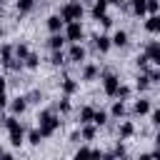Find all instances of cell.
Here are the masks:
<instances>
[{
	"mask_svg": "<svg viewBox=\"0 0 160 160\" xmlns=\"http://www.w3.org/2000/svg\"><path fill=\"white\" fill-rule=\"evenodd\" d=\"M135 85H138V90H148V88H150V78H148V72H142V75L138 78Z\"/></svg>",
	"mask_w": 160,
	"mask_h": 160,
	"instance_id": "24",
	"label": "cell"
},
{
	"mask_svg": "<svg viewBox=\"0 0 160 160\" xmlns=\"http://www.w3.org/2000/svg\"><path fill=\"white\" fill-rule=\"evenodd\" d=\"M132 110H135V115H148L150 112V100H135Z\"/></svg>",
	"mask_w": 160,
	"mask_h": 160,
	"instance_id": "14",
	"label": "cell"
},
{
	"mask_svg": "<svg viewBox=\"0 0 160 160\" xmlns=\"http://www.w3.org/2000/svg\"><path fill=\"white\" fill-rule=\"evenodd\" d=\"M108 2H115V5H120V2H122V0H108Z\"/></svg>",
	"mask_w": 160,
	"mask_h": 160,
	"instance_id": "42",
	"label": "cell"
},
{
	"mask_svg": "<svg viewBox=\"0 0 160 160\" xmlns=\"http://www.w3.org/2000/svg\"><path fill=\"white\" fill-rule=\"evenodd\" d=\"M15 8H18V12H22V15H25V12H30V10L35 8V0H18V2H15Z\"/></svg>",
	"mask_w": 160,
	"mask_h": 160,
	"instance_id": "19",
	"label": "cell"
},
{
	"mask_svg": "<svg viewBox=\"0 0 160 160\" xmlns=\"http://www.w3.org/2000/svg\"><path fill=\"white\" fill-rule=\"evenodd\" d=\"M52 50H62V45H65V35H60V32H52V38H50V42H48Z\"/></svg>",
	"mask_w": 160,
	"mask_h": 160,
	"instance_id": "15",
	"label": "cell"
},
{
	"mask_svg": "<svg viewBox=\"0 0 160 160\" xmlns=\"http://www.w3.org/2000/svg\"><path fill=\"white\" fill-rule=\"evenodd\" d=\"M125 152H128V150H125V145H118V148H115V150H112V152H108V155H105V158H122V155H125Z\"/></svg>",
	"mask_w": 160,
	"mask_h": 160,
	"instance_id": "33",
	"label": "cell"
},
{
	"mask_svg": "<svg viewBox=\"0 0 160 160\" xmlns=\"http://www.w3.org/2000/svg\"><path fill=\"white\" fill-rule=\"evenodd\" d=\"M5 85H8V80H5V78H0V90H5Z\"/></svg>",
	"mask_w": 160,
	"mask_h": 160,
	"instance_id": "41",
	"label": "cell"
},
{
	"mask_svg": "<svg viewBox=\"0 0 160 160\" xmlns=\"http://www.w3.org/2000/svg\"><path fill=\"white\" fill-rule=\"evenodd\" d=\"M92 112H95V108H82L80 110V122H90L92 120Z\"/></svg>",
	"mask_w": 160,
	"mask_h": 160,
	"instance_id": "25",
	"label": "cell"
},
{
	"mask_svg": "<svg viewBox=\"0 0 160 160\" xmlns=\"http://www.w3.org/2000/svg\"><path fill=\"white\" fill-rule=\"evenodd\" d=\"M110 45H112V42H110V38H108V35H98V38H95V48H98L100 52H108V50H110Z\"/></svg>",
	"mask_w": 160,
	"mask_h": 160,
	"instance_id": "13",
	"label": "cell"
},
{
	"mask_svg": "<svg viewBox=\"0 0 160 160\" xmlns=\"http://www.w3.org/2000/svg\"><path fill=\"white\" fill-rule=\"evenodd\" d=\"M145 55L150 58V62L152 65H160V42H148V48H145Z\"/></svg>",
	"mask_w": 160,
	"mask_h": 160,
	"instance_id": "6",
	"label": "cell"
},
{
	"mask_svg": "<svg viewBox=\"0 0 160 160\" xmlns=\"http://www.w3.org/2000/svg\"><path fill=\"white\" fill-rule=\"evenodd\" d=\"M8 105V98H5V90H0V110Z\"/></svg>",
	"mask_w": 160,
	"mask_h": 160,
	"instance_id": "39",
	"label": "cell"
},
{
	"mask_svg": "<svg viewBox=\"0 0 160 160\" xmlns=\"http://www.w3.org/2000/svg\"><path fill=\"white\" fill-rule=\"evenodd\" d=\"M158 8H160V2H158V0H145V12L155 15V12H158Z\"/></svg>",
	"mask_w": 160,
	"mask_h": 160,
	"instance_id": "29",
	"label": "cell"
},
{
	"mask_svg": "<svg viewBox=\"0 0 160 160\" xmlns=\"http://www.w3.org/2000/svg\"><path fill=\"white\" fill-rule=\"evenodd\" d=\"M40 140H42L40 130H30V132H28V142H30V145H40Z\"/></svg>",
	"mask_w": 160,
	"mask_h": 160,
	"instance_id": "27",
	"label": "cell"
},
{
	"mask_svg": "<svg viewBox=\"0 0 160 160\" xmlns=\"http://www.w3.org/2000/svg\"><path fill=\"white\" fill-rule=\"evenodd\" d=\"M50 62H52V65H62V62H65V55H62V50H52V58H50Z\"/></svg>",
	"mask_w": 160,
	"mask_h": 160,
	"instance_id": "28",
	"label": "cell"
},
{
	"mask_svg": "<svg viewBox=\"0 0 160 160\" xmlns=\"http://www.w3.org/2000/svg\"><path fill=\"white\" fill-rule=\"evenodd\" d=\"M105 10H108V0H95V5H92V18L98 20L100 15H105Z\"/></svg>",
	"mask_w": 160,
	"mask_h": 160,
	"instance_id": "17",
	"label": "cell"
},
{
	"mask_svg": "<svg viewBox=\"0 0 160 160\" xmlns=\"http://www.w3.org/2000/svg\"><path fill=\"white\" fill-rule=\"evenodd\" d=\"M28 52H30V50H28V45H15V48H12V55H15L18 60H22Z\"/></svg>",
	"mask_w": 160,
	"mask_h": 160,
	"instance_id": "23",
	"label": "cell"
},
{
	"mask_svg": "<svg viewBox=\"0 0 160 160\" xmlns=\"http://www.w3.org/2000/svg\"><path fill=\"white\" fill-rule=\"evenodd\" d=\"M110 112H112V118H122V115H125V102H122V100H118V102L112 105V110H110Z\"/></svg>",
	"mask_w": 160,
	"mask_h": 160,
	"instance_id": "22",
	"label": "cell"
},
{
	"mask_svg": "<svg viewBox=\"0 0 160 160\" xmlns=\"http://www.w3.org/2000/svg\"><path fill=\"white\" fill-rule=\"evenodd\" d=\"M135 62H138V68H142V70H145V68H148V62H150V58L142 52V55H138V60H135Z\"/></svg>",
	"mask_w": 160,
	"mask_h": 160,
	"instance_id": "35",
	"label": "cell"
},
{
	"mask_svg": "<svg viewBox=\"0 0 160 160\" xmlns=\"http://www.w3.org/2000/svg\"><path fill=\"white\" fill-rule=\"evenodd\" d=\"M25 100H28V102H40V100H42V95H40V90H32L30 95H25Z\"/></svg>",
	"mask_w": 160,
	"mask_h": 160,
	"instance_id": "34",
	"label": "cell"
},
{
	"mask_svg": "<svg viewBox=\"0 0 160 160\" xmlns=\"http://www.w3.org/2000/svg\"><path fill=\"white\" fill-rule=\"evenodd\" d=\"M62 92H65V95H72V92H78V82H75L72 78H65V80H62Z\"/></svg>",
	"mask_w": 160,
	"mask_h": 160,
	"instance_id": "18",
	"label": "cell"
},
{
	"mask_svg": "<svg viewBox=\"0 0 160 160\" xmlns=\"http://www.w3.org/2000/svg\"><path fill=\"white\" fill-rule=\"evenodd\" d=\"M68 110H70V100L62 98V100H60V112H68Z\"/></svg>",
	"mask_w": 160,
	"mask_h": 160,
	"instance_id": "37",
	"label": "cell"
},
{
	"mask_svg": "<svg viewBox=\"0 0 160 160\" xmlns=\"http://www.w3.org/2000/svg\"><path fill=\"white\" fill-rule=\"evenodd\" d=\"M98 20L102 22V28H110V25H112V18H110V15H100Z\"/></svg>",
	"mask_w": 160,
	"mask_h": 160,
	"instance_id": "36",
	"label": "cell"
},
{
	"mask_svg": "<svg viewBox=\"0 0 160 160\" xmlns=\"http://www.w3.org/2000/svg\"><path fill=\"white\" fill-rule=\"evenodd\" d=\"M2 125L8 128V140H10V145L20 148V145H22V140H25V128H22L15 118H5V120H2Z\"/></svg>",
	"mask_w": 160,
	"mask_h": 160,
	"instance_id": "2",
	"label": "cell"
},
{
	"mask_svg": "<svg viewBox=\"0 0 160 160\" xmlns=\"http://www.w3.org/2000/svg\"><path fill=\"white\" fill-rule=\"evenodd\" d=\"M82 2L80 0H72V2H65L62 5V10H60V18H62V22H72V20H80L82 18Z\"/></svg>",
	"mask_w": 160,
	"mask_h": 160,
	"instance_id": "3",
	"label": "cell"
},
{
	"mask_svg": "<svg viewBox=\"0 0 160 160\" xmlns=\"http://www.w3.org/2000/svg\"><path fill=\"white\" fill-rule=\"evenodd\" d=\"M65 40H70V42H80L82 40V25H80V20L65 22Z\"/></svg>",
	"mask_w": 160,
	"mask_h": 160,
	"instance_id": "4",
	"label": "cell"
},
{
	"mask_svg": "<svg viewBox=\"0 0 160 160\" xmlns=\"http://www.w3.org/2000/svg\"><path fill=\"white\" fill-rule=\"evenodd\" d=\"M62 25H65V22H62L60 15H50V18H48V30H50V32H60Z\"/></svg>",
	"mask_w": 160,
	"mask_h": 160,
	"instance_id": "10",
	"label": "cell"
},
{
	"mask_svg": "<svg viewBox=\"0 0 160 160\" xmlns=\"http://www.w3.org/2000/svg\"><path fill=\"white\" fill-rule=\"evenodd\" d=\"M132 132H135L132 122H122V125H120V138H130Z\"/></svg>",
	"mask_w": 160,
	"mask_h": 160,
	"instance_id": "26",
	"label": "cell"
},
{
	"mask_svg": "<svg viewBox=\"0 0 160 160\" xmlns=\"http://www.w3.org/2000/svg\"><path fill=\"white\" fill-rule=\"evenodd\" d=\"M118 85H120V80H118V75H115V72H105V75H102V90H105V95L115 98Z\"/></svg>",
	"mask_w": 160,
	"mask_h": 160,
	"instance_id": "5",
	"label": "cell"
},
{
	"mask_svg": "<svg viewBox=\"0 0 160 160\" xmlns=\"http://www.w3.org/2000/svg\"><path fill=\"white\" fill-rule=\"evenodd\" d=\"M95 135H98V125H95V122H82L80 138H82V140H95Z\"/></svg>",
	"mask_w": 160,
	"mask_h": 160,
	"instance_id": "8",
	"label": "cell"
},
{
	"mask_svg": "<svg viewBox=\"0 0 160 160\" xmlns=\"http://www.w3.org/2000/svg\"><path fill=\"white\" fill-rule=\"evenodd\" d=\"M38 120H40V128H38V130H40V135H42V138L55 135V130L60 128V118H58L52 110H42Z\"/></svg>",
	"mask_w": 160,
	"mask_h": 160,
	"instance_id": "1",
	"label": "cell"
},
{
	"mask_svg": "<svg viewBox=\"0 0 160 160\" xmlns=\"http://www.w3.org/2000/svg\"><path fill=\"white\" fill-rule=\"evenodd\" d=\"M90 122H95L98 128H100V125H105V122H108V112H102V110H95V112H92V120H90Z\"/></svg>",
	"mask_w": 160,
	"mask_h": 160,
	"instance_id": "21",
	"label": "cell"
},
{
	"mask_svg": "<svg viewBox=\"0 0 160 160\" xmlns=\"http://www.w3.org/2000/svg\"><path fill=\"white\" fill-rule=\"evenodd\" d=\"M0 158H10V152H8V150H2V148H0Z\"/></svg>",
	"mask_w": 160,
	"mask_h": 160,
	"instance_id": "40",
	"label": "cell"
},
{
	"mask_svg": "<svg viewBox=\"0 0 160 160\" xmlns=\"http://www.w3.org/2000/svg\"><path fill=\"white\" fill-rule=\"evenodd\" d=\"M130 95V88L128 85H118V90H115V98H120V100H125Z\"/></svg>",
	"mask_w": 160,
	"mask_h": 160,
	"instance_id": "31",
	"label": "cell"
},
{
	"mask_svg": "<svg viewBox=\"0 0 160 160\" xmlns=\"http://www.w3.org/2000/svg\"><path fill=\"white\" fill-rule=\"evenodd\" d=\"M152 125H160V110H152Z\"/></svg>",
	"mask_w": 160,
	"mask_h": 160,
	"instance_id": "38",
	"label": "cell"
},
{
	"mask_svg": "<svg viewBox=\"0 0 160 160\" xmlns=\"http://www.w3.org/2000/svg\"><path fill=\"white\" fill-rule=\"evenodd\" d=\"M0 2H2V0H0Z\"/></svg>",
	"mask_w": 160,
	"mask_h": 160,
	"instance_id": "44",
	"label": "cell"
},
{
	"mask_svg": "<svg viewBox=\"0 0 160 160\" xmlns=\"http://www.w3.org/2000/svg\"><path fill=\"white\" fill-rule=\"evenodd\" d=\"M0 38H2V28H0Z\"/></svg>",
	"mask_w": 160,
	"mask_h": 160,
	"instance_id": "43",
	"label": "cell"
},
{
	"mask_svg": "<svg viewBox=\"0 0 160 160\" xmlns=\"http://www.w3.org/2000/svg\"><path fill=\"white\" fill-rule=\"evenodd\" d=\"M95 78H98V65H85L82 80H95Z\"/></svg>",
	"mask_w": 160,
	"mask_h": 160,
	"instance_id": "20",
	"label": "cell"
},
{
	"mask_svg": "<svg viewBox=\"0 0 160 160\" xmlns=\"http://www.w3.org/2000/svg\"><path fill=\"white\" fill-rule=\"evenodd\" d=\"M75 155H78V158H88V155H100V150H92V148H80Z\"/></svg>",
	"mask_w": 160,
	"mask_h": 160,
	"instance_id": "32",
	"label": "cell"
},
{
	"mask_svg": "<svg viewBox=\"0 0 160 160\" xmlns=\"http://www.w3.org/2000/svg\"><path fill=\"white\" fill-rule=\"evenodd\" d=\"M145 30H148V32H158V30H160V18H158V12L145 20Z\"/></svg>",
	"mask_w": 160,
	"mask_h": 160,
	"instance_id": "11",
	"label": "cell"
},
{
	"mask_svg": "<svg viewBox=\"0 0 160 160\" xmlns=\"http://www.w3.org/2000/svg\"><path fill=\"white\" fill-rule=\"evenodd\" d=\"M110 42L118 45V48H125V45H128V32H125V30H118V32L110 38Z\"/></svg>",
	"mask_w": 160,
	"mask_h": 160,
	"instance_id": "12",
	"label": "cell"
},
{
	"mask_svg": "<svg viewBox=\"0 0 160 160\" xmlns=\"http://www.w3.org/2000/svg\"><path fill=\"white\" fill-rule=\"evenodd\" d=\"M132 12L135 15H145V0H132Z\"/></svg>",
	"mask_w": 160,
	"mask_h": 160,
	"instance_id": "30",
	"label": "cell"
},
{
	"mask_svg": "<svg viewBox=\"0 0 160 160\" xmlns=\"http://www.w3.org/2000/svg\"><path fill=\"white\" fill-rule=\"evenodd\" d=\"M68 58H70L72 62H82V60H85V48H82L80 42H72V45H70V52H68Z\"/></svg>",
	"mask_w": 160,
	"mask_h": 160,
	"instance_id": "7",
	"label": "cell"
},
{
	"mask_svg": "<svg viewBox=\"0 0 160 160\" xmlns=\"http://www.w3.org/2000/svg\"><path fill=\"white\" fill-rule=\"evenodd\" d=\"M25 108H28V100H25L22 95L12 98V102H10V110H12V115H20V112H25Z\"/></svg>",
	"mask_w": 160,
	"mask_h": 160,
	"instance_id": "9",
	"label": "cell"
},
{
	"mask_svg": "<svg viewBox=\"0 0 160 160\" xmlns=\"http://www.w3.org/2000/svg\"><path fill=\"white\" fill-rule=\"evenodd\" d=\"M22 65H25V68H30V70H35V68L40 65V58H38L35 52H28V55L22 58Z\"/></svg>",
	"mask_w": 160,
	"mask_h": 160,
	"instance_id": "16",
	"label": "cell"
}]
</instances>
